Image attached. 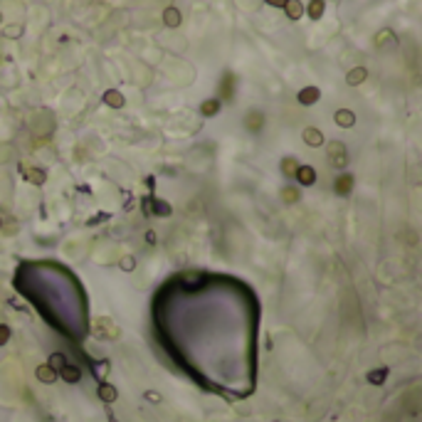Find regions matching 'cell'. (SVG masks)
Segmentation results:
<instances>
[{
    "instance_id": "e0dca14e",
    "label": "cell",
    "mask_w": 422,
    "mask_h": 422,
    "mask_svg": "<svg viewBox=\"0 0 422 422\" xmlns=\"http://www.w3.org/2000/svg\"><path fill=\"white\" fill-rule=\"evenodd\" d=\"M220 91L225 94V99H230V96H232V74H225V77H222Z\"/></svg>"
},
{
    "instance_id": "4fadbf2b",
    "label": "cell",
    "mask_w": 422,
    "mask_h": 422,
    "mask_svg": "<svg viewBox=\"0 0 422 422\" xmlns=\"http://www.w3.org/2000/svg\"><path fill=\"white\" fill-rule=\"evenodd\" d=\"M324 10H326V2H324V0H311L309 7H306V12H309L311 20H319V17L324 15Z\"/></svg>"
},
{
    "instance_id": "7a4b0ae2",
    "label": "cell",
    "mask_w": 422,
    "mask_h": 422,
    "mask_svg": "<svg viewBox=\"0 0 422 422\" xmlns=\"http://www.w3.org/2000/svg\"><path fill=\"white\" fill-rule=\"evenodd\" d=\"M296 99H299V104L311 106V104H316V101L321 99V89H319V86H304V89L296 94Z\"/></svg>"
},
{
    "instance_id": "d4e9b609",
    "label": "cell",
    "mask_w": 422,
    "mask_h": 422,
    "mask_svg": "<svg viewBox=\"0 0 422 422\" xmlns=\"http://www.w3.org/2000/svg\"><path fill=\"white\" fill-rule=\"evenodd\" d=\"M101 393H104V398H109V400H111V398H114V390H111V388H104V390H101Z\"/></svg>"
},
{
    "instance_id": "5b68a950",
    "label": "cell",
    "mask_w": 422,
    "mask_h": 422,
    "mask_svg": "<svg viewBox=\"0 0 422 422\" xmlns=\"http://www.w3.org/2000/svg\"><path fill=\"white\" fill-rule=\"evenodd\" d=\"M334 121H336V126H341V129H351L353 124H355V114H353L351 109H338V111L334 114Z\"/></svg>"
},
{
    "instance_id": "7402d4cb",
    "label": "cell",
    "mask_w": 422,
    "mask_h": 422,
    "mask_svg": "<svg viewBox=\"0 0 422 422\" xmlns=\"http://www.w3.org/2000/svg\"><path fill=\"white\" fill-rule=\"evenodd\" d=\"M264 2H269L272 7H284V2H286V0H264Z\"/></svg>"
},
{
    "instance_id": "603a6c76",
    "label": "cell",
    "mask_w": 422,
    "mask_h": 422,
    "mask_svg": "<svg viewBox=\"0 0 422 422\" xmlns=\"http://www.w3.org/2000/svg\"><path fill=\"white\" fill-rule=\"evenodd\" d=\"M121 267H124V269H134V259H124Z\"/></svg>"
},
{
    "instance_id": "52a82bcc",
    "label": "cell",
    "mask_w": 422,
    "mask_h": 422,
    "mask_svg": "<svg viewBox=\"0 0 422 422\" xmlns=\"http://www.w3.org/2000/svg\"><path fill=\"white\" fill-rule=\"evenodd\" d=\"M104 101H106V106H111V109H121V106L126 104V99H124V94H121L119 89H106V91H104Z\"/></svg>"
},
{
    "instance_id": "9c48e42d",
    "label": "cell",
    "mask_w": 422,
    "mask_h": 422,
    "mask_svg": "<svg viewBox=\"0 0 422 422\" xmlns=\"http://www.w3.org/2000/svg\"><path fill=\"white\" fill-rule=\"evenodd\" d=\"M284 12L289 15V20H299L304 15V2L301 0H286L284 2Z\"/></svg>"
},
{
    "instance_id": "ac0fdd59",
    "label": "cell",
    "mask_w": 422,
    "mask_h": 422,
    "mask_svg": "<svg viewBox=\"0 0 422 422\" xmlns=\"http://www.w3.org/2000/svg\"><path fill=\"white\" fill-rule=\"evenodd\" d=\"M281 198H284V203L291 205V203L299 200V190H296V188H284V190H281Z\"/></svg>"
},
{
    "instance_id": "277c9868",
    "label": "cell",
    "mask_w": 422,
    "mask_h": 422,
    "mask_svg": "<svg viewBox=\"0 0 422 422\" xmlns=\"http://www.w3.org/2000/svg\"><path fill=\"white\" fill-rule=\"evenodd\" d=\"M294 178L299 180V185H314V183H316V170H314L311 166H299L296 173H294Z\"/></svg>"
},
{
    "instance_id": "3957f363",
    "label": "cell",
    "mask_w": 422,
    "mask_h": 422,
    "mask_svg": "<svg viewBox=\"0 0 422 422\" xmlns=\"http://www.w3.org/2000/svg\"><path fill=\"white\" fill-rule=\"evenodd\" d=\"M334 190H336V195H341V198L351 195V190H353V175L351 173H341V175L336 178V183H334Z\"/></svg>"
},
{
    "instance_id": "44dd1931",
    "label": "cell",
    "mask_w": 422,
    "mask_h": 422,
    "mask_svg": "<svg viewBox=\"0 0 422 422\" xmlns=\"http://www.w3.org/2000/svg\"><path fill=\"white\" fill-rule=\"evenodd\" d=\"M40 378L42 380H52V370L50 368H40Z\"/></svg>"
},
{
    "instance_id": "ffe728a7",
    "label": "cell",
    "mask_w": 422,
    "mask_h": 422,
    "mask_svg": "<svg viewBox=\"0 0 422 422\" xmlns=\"http://www.w3.org/2000/svg\"><path fill=\"white\" fill-rule=\"evenodd\" d=\"M5 35H10V37H20V35H22V27H20V25H10V27H5Z\"/></svg>"
},
{
    "instance_id": "6da1fadb",
    "label": "cell",
    "mask_w": 422,
    "mask_h": 422,
    "mask_svg": "<svg viewBox=\"0 0 422 422\" xmlns=\"http://www.w3.org/2000/svg\"><path fill=\"white\" fill-rule=\"evenodd\" d=\"M326 151H329V161H331L334 168L343 170V168L348 166V151H346V146H343L341 141H331V143L326 146Z\"/></svg>"
},
{
    "instance_id": "9a60e30c",
    "label": "cell",
    "mask_w": 422,
    "mask_h": 422,
    "mask_svg": "<svg viewBox=\"0 0 422 422\" xmlns=\"http://www.w3.org/2000/svg\"><path fill=\"white\" fill-rule=\"evenodd\" d=\"M375 45H378V47H383V45H393V47H395V35H393L390 30H383V32L375 35Z\"/></svg>"
},
{
    "instance_id": "ba28073f",
    "label": "cell",
    "mask_w": 422,
    "mask_h": 422,
    "mask_svg": "<svg viewBox=\"0 0 422 422\" xmlns=\"http://www.w3.org/2000/svg\"><path fill=\"white\" fill-rule=\"evenodd\" d=\"M245 126H247L250 131H259V129L264 126V114L257 111V109H252V111L247 114V119H245Z\"/></svg>"
},
{
    "instance_id": "d6986e66",
    "label": "cell",
    "mask_w": 422,
    "mask_h": 422,
    "mask_svg": "<svg viewBox=\"0 0 422 422\" xmlns=\"http://www.w3.org/2000/svg\"><path fill=\"white\" fill-rule=\"evenodd\" d=\"M153 215H161V217L170 215V205H168V203H161V200H153Z\"/></svg>"
},
{
    "instance_id": "7c38bea8",
    "label": "cell",
    "mask_w": 422,
    "mask_h": 422,
    "mask_svg": "<svg viewBox=\"0 0 422 422\" xmlns=\"http://www.w3.org/2000/svg\"><path fill=\"white\" fill-rule=\"evenodd\" d=\"M22 173H25V178L30 180V183H35V185H42L45 183V170H40V168H25L22 166Z\"/></svg>"
},
{
    "instance_id": "30bf717a",
    "label": "cell",
    "mask_w": 422,
    "mask_h": 422,
    "mask_svg": "<svg viewBox=\"0 0 422 422\" xmlns=\"http://www.w3.org/2000/svg\"><path fill=\"white\" fill-rule=\"evenodd\" d=\"M368 79V70L365 67H353L348 74H346V82L351 84V86H358V84H363Z\"/></svg>"
},
{
    "instance_id": "8fae6325",
    "label": "cell",
    "mask_w": 422,
    "mask_h": 422,
    "mask_svg": "<svg viewBox=\"0 0 422 422\" xmlns=\"http://www.w3.org/2000/svg\"><path fill=\"white\" fill-rule=\"evenodd\" d=\"M180 10L178 7H166V12H163V22H166V27H178L180 25Z\"/></svg>"
},
{
    "instance_id": "5bb4252c",
    "label": "cell",
    "mask_w": 422,
    "mask_h": 422,
    "mask_svg": "<svg viewBox=\"0 0 422 422\" xmlns=\"http://www.w3.org/2000/svg\"><path fill=\"white\" fill-rule=\"evenodd\" d=\"M220 104H222L220 99H208V101H203V104H200V114H203V116H215V114L220 111Z\"/></svg>"
},
{
    "instance_id": "484cf974",
    "label": "cell",
    "mask_w": 422,
    "mask_h": 422,
    "mask_svg": "<svg viewBox=\"0 0 422 422\" xmlns=\"http://www.w3.org/2000/svg\"><path fill=\"white\" fill-rule=\"evenodd\" d=\"M0 225H2V220H0Z\"/></svg>"
},
{
    "instance_id": "8992f818",
    "label": "cell",
    "mask_w": 422,
    "mask_h": 422,
    "mask_svg": "<svg viewBox=\"0 0 422 422\" xmlns=\"http://www.w3.org/2000/svg\"><path fill=\"white\" fill-rule=\"evenodd\" d=\"M324 134L316 129V126H309V129H304V143H309L311 148H319V146H324Z\"/></svg>"
},
{
    "instance_id": "cb8c5ba5",
    "label": "cell",
    "mask_w": 422,
    "mask_h": 422,
    "mask_svg": "<svg viewBox=\"0 0 422 422\" xmlns=\"http://www.w3.org/2000/svg\"><path fill=\"white\" fill-rule=\"evenodd\" d=\"M5 338H7V329L0 326V343H5Z\"/></svg>"
},
{
    "instance_id": "2e32d148",
    "label": "cell",
    "mask_w": 422,
    "mask_h": 422,
    "mask_svg": "<svg viewBox=\"0 0 422 422\" xmlns=\"http://www.w3.org/2000/svg\"><path fill=\"white\" fill-rule=\"evenodd\" d=\"M296 168H299V163H296L294 158H284V161H281V170H284V175H289V178H294V173H296Z\"/></svg>"
}]
</instances>
